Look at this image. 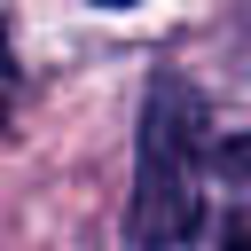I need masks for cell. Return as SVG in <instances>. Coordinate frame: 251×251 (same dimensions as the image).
<instances>
[{
    "mask_svg": "<svg viewBox=\"0 0 251 251\" xmlns=\"http://www.w3.org/2000/svg\"><path fill=\"white\" fill-rule=\"evenodd\" d=\"M196 220H204V94L180 71H157L149 102H141L126 235L141 251H180L196 235Z\"/></svg>",
    "mask_w": 251,
    "mask_h": 251,
    "instance_id": "cell-1",
    "label": "cell"
},
{
    "mask_svg": "<svg viewBox=\"0 0 251 251\" xmlns=\"http://www.w3.org/2000/svg\"><path fill=\"white\" fill-rule=\"evenodd\" d=\"M8 110H16V63H8V31H0V133H8Z\"/></svg>",
    "mask_w": 251,
    "mask_h": 251,
    "instance_id": "cell-2",
    "label": "cell"
},
{
    "mask_svg": "<svg viewBox=\"0 0 251 251\" xmlns=\"http://www.w3.org/2000/svg\"><path fill=\"white\" fill-rule=\"evenodd\" d=\"M227 251H251V227H243V235H227Z\"/></svg>",
    "mask_w": 251,
    "mask_h": 251,
    "instance_id": "cell-3",
    "label": "cell"
}]
</instances>
